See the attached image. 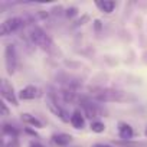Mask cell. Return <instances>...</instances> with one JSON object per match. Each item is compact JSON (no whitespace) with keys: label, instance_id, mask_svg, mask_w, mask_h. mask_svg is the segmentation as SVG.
Returning a JSON list of instances; mask_svg holds the SVG:
<instances>
[{"label":"cell","instance_id":"cell-1","mask_svg":"<svg viewBox=\"0 0 147 147\" xmlns=\"http://www.w3.org/2000/svg\"><path fill=\"white\" fill-rule=\"evenodd\" d=\"M30 39H32V42H33L35 45L40 46V48L45 49V51H49V49H52V46H53L52 39H51V38L45 33V30L40 29L39 26H33V28H32V30H30Z\"/></svg>","mask_w":147,"mask_h":147},{"label":"cell","instance_id":"cell-2","mask_svg":"<svg viewBox=\"0 0 147 147\" xmlns=\"http://www.w3.org/2000/svg\"><path fill=\"white\" fill-rule=\"evenodd\" d=\"M23 25V20L20 18H10V19H6L3 23H2V28H0V35L2 36H6L12 32H16L20 26Z\"/></svg>","mask_w":147,"mask_h":147},{"label":"cell","instance_id":"cell-3","mask_svg":"<svg viewBox=\"0 0 147 147\" xmlns=\"http://www.w3.org/2000/svg\"><path fill=\"white\" fill-rule=\"evenodd\" d=\"M46 104H48V107H49V110L55 114V115H58L62 121H71V118L69 117H66V113H65V110L56 102V100L52 97V95H48V98H46Z\"/></svg>","mask_w":147,"mask_h":147},{"label":"cell","instance_id":"cell-4","mask_svg":"<svg viewBox=\"0 0 147 147\" xmlns=\"http://www.w3.org/2000/svg\"><path fill=\"white\" fill-rule=\"evenodd\" d=\"M0 92H2V97H3L6 101L12 102L13 105H19V104H18V98H16V95H15V90H13L12 84H9L7 80H3V81H2V88H0Z\"/></svg>","mask_w":147,"mask_h":147},{"label":"cell","instance_id":"cell-5","mask_svg":"<svg viewBox=\"0 0 147 147\" xmlns=\"http://www.w3.org/2000/svg\"><path fill=\"white\" fill-rule=\"evenodd\" d=\"M95 100L98 101H104V102H108V101H124L125 97H123V92L120 91H101L95 95Z\"/></svg>","mask_w":147,"mask_h":147},{"label":"cell","instance_id":"cell-6","mask_svg":"<svg viewBox=\"0 0 147 147\" xmlns=\"http://www.w3.org/2000/svg\"><path fill=\"white\" fill-rule=\"evenodd\" d=\"M5 56H6V68L9 74H13L16 69V51L13 45H7L6 51H5Z\"/></svg>","mask_w":147,"mask_h":147},{"label":"cell","instance_id":"cell-7","mask_svg":"<svg viewBox=\"0 0 147 147\" xmlns=\"http://www.w3.org/2000/svg\"><path fill=\"white\" fill-rule=\"evenodd\" d=\"M38 95H39V90L35 85H28V87L22 88L20 92H19V98L20 100H33Z\"/></svg>","mask_w":147,"mask_h":147},{"label":"cell","instance_id":"cell-8","mask_svg":"<svg viewBox=\"0 0 147 147\" xmlns=\"http://www.w3.org/2000/svg\"><path fill=\"white\" fill-rule=\"evenodd\" d=\"M81 105H82V108H84L85 117H88V118L98 117V108H97L95 104H92V102L88 101V100H82V101H81Z\"/></svg>","mask_w":147,"mask_h":147},{"label":"cell","instance_id":"cell-9","mask_svg":"<svg viewBox=\"0 0 147 147\" xmlns=\"http://www.w3.org/2000/svg\"><path fill=\"white\" fill-rule=\"evenodd\" d=\"M118 134H120V137L123 140L128 141L130 138H133V128H131V125L127 124V123H123V121L118 123Z\"/></svg>","mask_w":147,"mask_h":147},{"label":"cell","instance_id":"cell-10","mask_svg":"<svg viewBox=\"0 0 147 147\" xmlns=\"http://www.w3.org/2000/svg\"><path fill=\"white\" fill-rule=\"evenodd\" d=\"M71 124L75 127V128H82L84 127V124H85V120H84V117H82V114H81V111H74L72 113V115H71Z\"/></svg>","mask_w":147,"mask_h":147},{"label":"cell","instance_id":"cell-11","mask_svg":"<svg viewBox=\"0 0 147 147\" xmlns=\"http://www.w3.org/2000/svg\"><path fill=\"white\" fill-rule=\"evenodd\" d=\"M52 140H53V143L58 144V146H66V144L71 143V136L61 133V134H55V136L52 137Z\"/></svg>","mask_w":147,"mask_h":147},{"label":"cell","instance_id":"cell-12","mask_svg":"<svg viewBox=\"0 0 147 147\" xmlns=\"http://www.w3.org/2000/svg\"><path fill=\"white\" fill-rule=\"evenodd\" d=\"M22 121L26 123V124H30V125H33V127H36V128H40V127H42V123H40L36 117H33V115H30V114H22Z\"/></svg>","mask_w":147,"mask_h":147},{"label":"cell","instance_id":"cell-13","mask_svg":"<svg viewBox=\"0 0 147 147\" xmlns=\"http://www.w3.org/2000/svg\"><path fill=\"white\" fill-rule=\"evenodd\" d=\"M102 12H105V13H111L113 12V9H114V6H115V3L114 2H111V0H104V2H97L95 3Z\"/></svg>","mask_w":147,"mask_h":147},{"label":"cell","instance_id":"cell-14","mask_svg":"<svg viewBox=\"0 0 147 147\" xmlns=\"http://www.w3.org/2000/svg\"><path fill=\"white\" fill-rule=\"evenodd\" d=\"M91 130L94 133H102L105 130V125L101 123V121H92L91 123Z\"/></svg>","mask_w":147,"mask_h":147},{"label":"cell","instance_id":"cell-15","mask_svg":"<svg viewBox=\"0 0 147 147\" xmlns=\"http://www.w3.org/2000/svg\"><path fill=\"white\" fill-rule=\"evenodd\" d=\"M3 133H5V134H9L12 138H15V137L18 136V131H16L13 127L7 125V124H5V125H3Z\"/></svg>","mask_w":147,"mask_h":147},{"label":"cell","instance_id":"cell-16","mask_svg":"<svg viewBox=\"0 0 147 147\" xmlns=\"http://www.w3.org/2000/svg\"><path fill=\"white\" fill-rule=\"evenodd\" d=\"M77 15V7H69L68 10H66V16L68 18H74Z\"/></svg>","mask_w":147,"mask_h":147},{"label":"cell","instance_id":"cell-17","mask_svg":"<svg viewBox=\"0 0 147 147\" xmlns=\"http://www.w3.org/2000/svg\"><path fill=\"white\" fill-rule=\"evenodd\" d=\"M0 107H2V115H9V110H7V107L3 101L0 102Z\"/></svg>","mask_w":147,"mask_h":147},{"label":"cell","instance_id":"cell-18","mask_svg":"<svg viewBox=\"0 0 147 147\" xmlns=\"http://www.w3.org/2000/svg\"><path fill=\"white\" fill-rule=\"evenodd\" d=\"M94 23H95V29L100 30V29H101V22H100V20H95Z\"/></svg>","mask_w":147,"mask_h":147},{"label":"cell","instance_id":"cell-19","mask_svg":"<svg viewBox=\"0 0 147 147\" xmlns=\"http://www.w3.org/2000/svg\"><path fill=\"white\" fill-rule=\"evenodd\" d=\"M92 147H111V146H108V144H100L98 143V144H94Z\"/></svg>","mask_w":147,"mask_h":147},{"label":"cell","instance_id":"cell-20","mask_svg":"<svg viewBox=\"0 0 147 147\" xmlns=\"http://www.w3.org/2000/svg\"><path fill=\"white\" fill-rule=\"evenodd\" d=\"M30 147H43V146H40V144H38V143H32Z\"/></svg>","mask_w":147,"mask_h":147},{"label":"cell","instance_id":"cell-21","mask_svg":"<svg viewBox=\"0 0 147 147\" xmlns=\"http://www.w3.org/2000/svg\"><path fill=\"white\" fill-rule=\"evenodd\" d=\"M146 137H147V130H146Z\"/></svg>","mask_w":147,"mask_h":147}]
</instances>
